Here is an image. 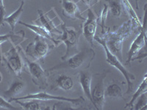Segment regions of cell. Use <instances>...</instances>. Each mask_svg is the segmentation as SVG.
Wrapping results in <instances>:
<instances>
[{"instance_id": "obj_1", "label": "cell", "mask_w": 147, "mask_h": 110, "mask_svg": "<svg viewBox=\"0 0 147 110\" xmlns=\"http://www.w3.org/2000/svg\"><path fill=\"white\" fill-rule=\"evenodd\" d=\"M141 26V23L131 18L127 21L124 22L114 32H110V30L108 29L107 31L103 32V36L101 38L105 42L109 50L119 60H122V49L124 40L132 33L135 29L137 27L140 28Z\"/></svg>"}, {"instance_id": "obj_2", "label": "cell", "mask_w": 147, "mask_h": 110, "mask_svg": "<svg viewBox=\"0 0 147 110\" xmlns=\"http://www.w3.org/2000/svg\"><path fill=\"white\" fill-rule=\"evenodd\" d=\"M96 56V53L92 48H85L80 52L75 53L68 57L63 62L55 65L51 68L47 70L50 73L53 71L60 70H88Z\"/></svg>"}, {"instance_id": "obj_3", "label": "cell", "mask_w": 147, "mask_h": 110, "mask_svg": "<svg viewBox=\"0 0 147 110\" xmlns=\"http://www.w3.org/2000/svg\"><path fill=\"white\" fill-rule=\"evenodd\" d=\"M94 40L96 41L99 44H100L102 46V48H103L104 50H105V52L106 54V62L109 65H110L111 66L114 67L115 68L117 69L121 73L122 75H123V76L125 78L126 82H127V91L125 92L126 95L132 93L134 87L133 82L136 80V76L132 74V73H130L129 70H127L125 67H124V65H122L120 60L109 50L107 45H106L105 42L104 41V40L101 37L96 36L95 38H94Z\"/></svg>"}, {"instance_id": "obj_4", "label": "cell", "mask_w": 147, "mask_h": 110, "mask_svg": "<svg viewBox=\"0 0 147 110\" xmlns=\"http://www.w3.org/2000/svg\"><path fill=\"white\" fill-rule=\"evenodd\" d=\"M60 27L62 30V33L57 40L59 45L64 44L66 47L65 54L61 57L62 60H65L77 52V46L82 31H77L74 27H67L63 21Z\"/></svg>"}, {"instance_id": "obj_5", "label": "cell", "mask_w": 147, "mask_h": 110, "mask_svg": "<svg viewBox=\"0 0 147 110\" xmlns=\"http://www.w3.org/2000/svg\"><path fill=\"white\" fill-rule=\"evenodd\" d=\"M109 71H104L96 73L92 76L90 94L93 100V105L97 110H102L105 104V78Z\"/></svg>"}, {"instance_id": "obj_6", "label": "cell", "mask_w": 147, "mask_h": 110, "mask_svg": "<svg viewBox=\"0 0 147 110\" xmlns=\"http://www.w3.org/2000/svg\"><path fill=\"white\" fill-rule=\"evenodd\" d=\"M47 39L36 35L34 42L28 44L25 49V55L33 61H43L55 47L49 44Z\"/></svg>"}, {"instance_id": "obj_7", "label": "cell", "mask_w": 147, "mask_h": 110, "mask_svg": "<svg viewBox=\"0 0 147 110\" xmlns=\"http://www.w3.org/2000/svg\"><path fill=\"white\" fill-rule=\"evenodd\" d=\"M1 62L7 70L13 72L16 76L18 77L22 76L24 68V62L17 46H13L10 50L5 52L1 57Z\"/></svg>"}, {"instance_id": "obj_8", "label": "cell", "mask_w": 147, "mask_h": 110, "mask_svg": "<svg viewBox=\"0 0 147 110\" xmlns=\"http://www.w3.org/2000/svg\"><path fill=\"white\" fill-rule=\"evenodd\" d=\"M24 58L33 83L43 90L48 88L49 73L47 70L43 69L40 64L36 61L29 60L26 55H24Z\"/></svg>"}, {"instance_id": "obj_9", "label": "cell", "mask_w": 147, "mask_h": 110, "mask_svg": "<svg viewBox=\"0 0 147 110\" xmlns=\"http://www.w3.org/2000/svg\"><path fill=\"white\" fill-rule=\"evenodd\" d=\"M146 7H144V16L143 25L140 28V32L136 38L133 40L129 49L128 57L125 62V65L130 64L132 61L140 59V52L142 49H145L146 42Z\"/></svg>"}, {"instance_id": "obj_10", "label": "cell", "mask_w": 147, "mask_h": 110, "mask_svg": "<svg viewBox=\"0 0 147 110\" xmlns=\"http://www.w3.org/2000/svg\"><path fill=\"white\" fill-rule=\"evenodd\" d=\"M38 100L40 101H65V102H69V103L74 104L76 106H79L82 104L85 100H84L83 97H79L77 99H70V98H66V97L63 96H56V95H51V94L48 93L45 91H40L36 93H31L28 94L27 95L22 97H17L15 99H12L9 101L12 102L14 101H24V100Z\"/></svg>"}, {"instance_id": "obj_11", "label": "cell", "mask_w": 147, "mask_h": 110, "mask_svg": "<svg viewBox=\"0 0 147 110\" xmlns=\"http://www.w3.org/2000/svg\"><path fill=\"white\" fill-rule=\"evenodd\" d=\"M99 21V17L94 13L90 8L88 9V17L85 18V23L82 26V32L91 46L94 45V38L96 37L97 26Z\"/></svg>"}, {"instance_id": "obj_12", "label": "cell", "mask_w": 147, "mask_h": 110, "mask_svg": "<svg viewBox=\"0 0 147 110\" xmlns=\"http://www.w3.org/2000/svg\"><path fill=\"white\" fill-rule=\"evenodd\" d=\"M75 85L74 77L67 73H62L58 74L55 78L53 83L50 87L52 89H60L64 91L72 90Z\"/></svg>"}, {"instance_id": "obj_13", "label": "cell", "mask_w": 147, "mask_h": 110, "mask_svg": "<svg viewBox=\"0 0 147 110\" xmlns=\"http://www.w3.org/2000/svg\"><path fill=\"white\" fill-rule=\"evenodd\" d=\"M60 2L62 4L63 14L64 16L71 19L85 20V18L82 15V13L74 0H60Z\"/></svg>"}, {"instance_id": "obj_14", "label": "cell", "mask_w": 147, "mask_h": 110, "mask_svg": "<svg viewBox=\"0 0 147 110\" xmlns=\"http://www.w3.org/2000/svg\"><path fill=\"white\" fill-rule=\"evenodd\" d=\"M18 23H19L21 25L24 26V27H27V28L30 29V30H31V31H32L36 35L42 37V38H44L48 40L49 41L52 42L54 45L55 46V47H57L58 46H60L57 39H55L53 37V35H52L50 32H49L45 28H44V27H41V26L38 25V24L27 23H25V22L21 21H19Z\"/></svg>"}, {"instance_id": "obj_15", "label": "cell", "mask_w": 147, "mask_h": 110, "mask_svg": "<svg viewBox=\"0 0 147 110\" xmlns=\"http://www.w3.org/2000/svg\"><path fill=\"white\" fill-rule=\"evenodd\" d=\"M38 18L35 20V22H38V25L41 26L44 28L48 31L49 32H50L52 35L55 34H60L62 33V32H60V30L57 28V27L55 26V23L53 22V20L49 18L47 13H44L42 10H38Z\"/></svg>"}, {"instance_id": "obj_16", "label": "cell", "mask_w": 147, "mask_h": 110, "mask_svg": "<svg viewBox=\"0 0 147 110\" xmlns=\"http://www.w3.org/2000/svg\"><path fill=\"white\" fill-rule=\"evenodd\" d=\"M92 75L90 71L86 70H81L79 72V82L81 85L82 90L87 99L91 102L93 104V100L90 94V88H91Z\"/></svg>"}, {"instance_id": "obj_17", "label": "cell", "mask_w": 147, "mask_h": 110, "mask_svg": "<svg viewBox=\"0 0 147 110\" xmlns=\"http://www.w3.org/2000/svg\"><path fill=\"white\" fill-rule=\"evenodd\" d=\"M25 88V83L19 78L14 79L13 83L6 91L3 93L5 99L7 101L11 100L12 99L17 98L18 95H20Z\"/></svg>"}, {"instance_id": "obj_18", "label": "cell", "mask_w": 147, "mask_h": 110, "mask_svg": "<svg viewBox=\"0 0 147 110\" xmlns=\"http://www.w3.org/2000/svg\"><path fill=\"white\" fill-rule=\"evenodd\" d=\"M24 5V1L22 0V2H21L20 6L18 7V9H17L16 11H14L13 13L10 14L8 16L4 18L3 22H6V23L10 26V28H11L12 32H13L14 31L16 26V24L18 23V21H19L18 20H19L21 15L23 13Z\"/></svg>"}, {"instance_id": "obj_19", "label": "cell", "mask_w": 147, "mask_h": 110, "mask_svg": "<svg viewBox=\"0 0 147 110\" xmlns=\"http://www.w3.org/2000/svg\"><path fill=\"white\" fill-rule=\"evenodd\" d=\"M16 103L19 104L22 109L26 110H41V109H50V108L44 104L40 103L38 100H28L27 101H14Z\"/></svg>"}, {"instance_id": "obj_20", "label": "cell", "mask_w": 147, "mask_h": 110, "mask_svg": "<svg viewBox=\"0 0 147 110\" xmlns=\"http://www.w3.org/2000/svg\"><path fill=\"white\" fill-rule=\"evenodd\" d=\"M147 90V81H146V74H145L144 76V79L141 82L140 85H139V87H138L137 90L136 91V93L132 95V99L131 100L129 101V103H127L126 104L124 109L129 108V109H133V106L136 103V101H137V99H138V97H140V95H142L144 93H146Z\"/></svg>"}, {"instance_id": "obj_21", "label": "cell", "mask_w": 147, "mask_h": 110, "mask_svg": "<svg viewBox=\"0 0 147 110\" xmlns=\"http://www.w3.org/2000/svg\"><path fill=\"white\" fill-rule=\"evenodd\" d=\"M105 97L109 98H123L124 93L119 83H111L105 88Z\"/></svg>"}, {"instance_id": "obj_22", "label": "cell", "mask_w": 147, "mask_h": 110, "mask_svg": "<svg viewBox=\"0 0 147 110\" xmlns=\"http://www.w3.org/2000/svg\"><path fill=\"white\" fill-rule=\"evenodd\" d=\"M108 9L115 17H120L122 14V4L121 0H106Z\"/></svg>"}, {"instance_id": "obj_23", "label": "cell", "mask_w": 147, "mask_h": 110, "mask_svg": "<svg viewBox=\"0 0 147 110\" xmlns=\"http://www.w3.org/2000/svg\"><path fill=\"white\" fill-rule=\"evenodd\" d=\"M137 103H135L133 106V109L136 110H141V109H146L147 106V96L146 93H144L142 95L138 97V99H137Z\"/></svg>"}, {"instance_id": "obj_24", "label": "cell", "mask_w": 147, "mask_h": 110, "mask_svg": "<svg viewBox=\"0 0 147 110\" xmlns=\"http://www.w3.org/2000/svg\"><path fill=\"white\" fill-rule=\"evenodd\" d=\"M108 6L107 5L105 4L104 5L103 9L102 10V13H101L100 18H99V20H101V27H102V32L103 33L105 32V22L107 20V17L108 15Z\"/></svg>"}, {"instance_id": "obj_25", "label": "cell", "mask_w": 147, "mask_h": 110, "mask_svg": "<svg viewBox=\"0 0 147 110\" xmlns=\"http://www.w3.org/2000/svg\"><path fill=\"white\" fill-rule=\"evenodd\" d=\"M122 1V3H123V5H124V7H125L126 10L127 11V13H128L129 15H130L131 16V18H132V19H134V20H136L137 22H139V23H140V21H139L137 15H136V12L134 11L133 8L132 7V6H131L130 3H129V2L128 0H121Z\"/></svg>"}, {"instance_id": "obj_26", "label": "cell", "mask_w": 147, "mask_h": 110, "mask_svg": "<svg viewBox=\"0 0 147 110\" xmlns=\"http://www.w3.org/2000/svg\"><path fill=\"white\" fill-rule=\"evenodd\" d=\"M23 36H20L18 35L17 36L16 35L13 34V32H10L8 34H5V35H0V46L5 43V42L9 41L10 40H12L13 41H15L16 40V38H21Z\"/></svg>"}, {"instance_id": "obj_27", "label": "cell", "mask_w": 147, "mask_h": 110, "mask_svg": "<svg viewBox=\"0 0 147 110\" xmlns=\"http://www.w3.org/2000/svg\"><path fill=\"white\" fill-rule=\"evenodd\" d=\"M0 109H10V110H17L18 108L13 107L12 105L10 102L7 99H4L2 96H0Z\"/></svg>"}, {"instance_id": "obj_28", "label": "cell", "mask_w": 147, "mask_h": 110, "mask_svg": "<svg viewBox=\"0 0 147 110\" xmlns=\"http://www.w3.org/2000/svg\"><path fill=\"white\" fill-rule=\"evenodd\" d=\"M78 1L82 2L86 6L88 7V8H90L92 6H94L96 4L98 3L100 0H78Z\"/></svg>"}, {"instance_id": "obj_29", "label": "cell", "mask_w": 147, "mask_h": 110, "mask_svg": "<svg viewBox=\"0 0 147 110\" xmlns=\"http://www.w3.org/2000/svg\"><path fill=\"white\" fill-rule=\"evenodd\" d=\"M2 73H0V82H2Z\"/></svg>"}]
</instances>
